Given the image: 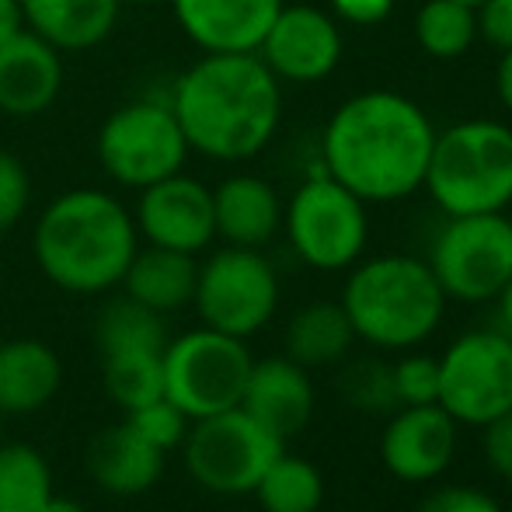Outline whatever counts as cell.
Here are the masks:
<instances>
[{"label": "cell", "mask_w": 512, "mask_h": 512, "mask_svg": "<svg viewBox=\"0 0 512 512\" xmlns=\"http://www.w3.org/2000/svg\"><path fill=\"white\" fill-rule=\"evenodd\" d=\"M32 206V175L11 150H0V234L14 230Z\"/></svg>", "instance_id": "cell-33"}, {"label": "cell", "mask_w": 512, "mask_h": 512, "mask_svg": "<svg viewBox=\"0 0 512 512\" xmlns=\"http://www.w3.org/2000/svg\"><path fill=\"white\" fill-rule=\"evenodd\" d=\"M422 189L446 216L506 213L512 206V126L464 119L436 133Z\"/></svg>", "instance_id": "cell-5"}, {"label": "cell", "mask_w": 512, "mask_h": 512, "mask_svg": "<svg viewBox=\"0 0 512 512\" xmlns=\"http://www.w3.org/2000/svg\"><path fill=\"white\" fill-rule=\"evenodd\" d=\"M63 359L49 342H0V415H35L60 394Z\"/></svg>", "instance_id": "cell-21"}, {"label": "cell", "mask_w": 512, "mask_h": 512, "mask_svg": "<svg viewBox=\"0 0 512 512\" xmlns=\"http://www.w3.org/2000/svg\"><path fill=\"white\" fill-rule=\"evenodd\" d=\"M251 495L265 512H317L324 502V478L307 457L283 450Z\"/></svg>", "instance_id": "cell-26"}, {"label": "cell", "mask_w": 512, "mask_h": 512, "mask_svg": "<svg viewBox=\"0 0 512 512\" xmlns=\"http://www.w3.org/2000/svg\"><path fill=\"white\" fill-rule=\"evenodd\" d=\"M495 300H499V324H502L499 331L512 338V276H509V283L502 286V293Z\"/></svg>", "instance_id": "cell-40"}, {"label": "cell", "mask_w": 512, "mask_h": 512, "mask_svg": "<svg viewBox=\"0 0 512 512\" xmlns=\"http://www.w3.org/2000/svg\"><path fill=\"white\" fill-rule=\"evenodd\" d=\"M415 42L432 60H460L478 42L474 7L460 0H425L415 14Z\"/></svg>", "instance_id": "cell-27"}, {"label": "cell", "mask_w": 512, "mask_h": 512, "mask_svg": "<svg viewBox=\"0 0 512 512\" xmlns=\"http://www.w3.org/2000/svg\"><path fill=\"white\" fill-rule=\"evenodd\" d=\"M168 102L192 154L216 164L251 161L283 126V84L258 53H203L175 77Z\"/></svg>", "instance_id": "cell-2"}, {"label": "cell", "mask_w": 512, "mask_h": 512, "mask_svg": "<svg viewBox=\"0 0 512 512\" xmlns=\"http://www.w3.org/2000/svg\"><path fill=\"white\" fill-rule=\"evenodd\" d=\"M140 248L133 209L108 189H70L49 199L32 230L42 276L63 293L98 297L122 283Z\"/></svg>", "instance_id": "cell-3"}, {"label": "cell", "mask_w": 512, "mask_h": 512, "mask_svg": "<svg viewBox=\"0 0 512 512\" xmlns=\"http://www.w3.org/2000/svg\"><path fill=\"white\" fill-rule=\"evenodd\" d=\"M199 321L223 335L248 342L279 310V272L262 248L223 244L199 262L196 297Z\"/></svg>", "instance_id": "cell-10"}, {"label": "cell", "mask_w": 512, "mask_h": 512, "mask_svg": "<svg viewBox=\"0 0 512 512\" xmlns=\"http://www.w3.org/2000/svg\"><path fill=\"white\" fill-rule=\"evenodd\" d=\"M216 237L234 248H265L283 230V196L262 175L237 171L213 189Z\"/></svg>", "instance_id": "cell-19"}, {"label": "cell", "mask_w": 512, "mask_h": 512, "mask_svg": "<svg viewBox=\"0 0 512 512\" xmlns=\"http://www.w3.org/2000/svg\"><path fill=\"white\" fill-rule=\"evenodd\" d=\"M21 11L28 32L67 56L88 53L112 39L122 0H21Z\"/></svg>", "instance_id": "cell-22"}, {"label": "cell", "mask_w": 512, "mask_h": 512, "mask_svg": "<svg viewBox=\"0 0 512 512\" xmlns=\"http://www.w3.org/2000/svg\"><path fill=\"white\" fill-rule=\"evenodd\" d=\"M415 512H506L492 492L474 485H443L418 502Z\"/></svg>", "instance_id": "cell-34"}, {"label": "cell", "mask_w": 512, "mask_h": 512, "mask_svg": "<svg viewBox=\"0 0 512 512\" xmlns=\"http://www.w3.org/2000/svg\"><path fill=\"white\" fill-rule=\"evenodd\" d=\"M63 53L35 32H21L0 46V112L11 119H39L63 91Z\"/></svg>", "instance_id": "cell-17"}, {"label": "cell", "mask_w": 512, "mask_h": 512, "mask_svg": "<svg viewBox=\"0 0 512 512\" xmlns=\"http://www.w3.org/2000/svg\"><path fill=\"white\" fill-rule=\"evenodd\" d=\"M495 95H499L502 108L512 115V46L502 49L499 67H495Z\"/></svg>", "instance_id": "cell-39"}, {"label": "cell", "mask_w": 512, "mask_h": 512, "mask_svg": "<svg viewBox=\"0 0 512 512\" xmlns=\"http://www.w3.org/2000/svg\"><path fill=\"white\" fill-rule=\"evenodd\" d=\"M474 18H478V39L502 49L512 46V0H481L474 7Z\"/></svg>", "instance_id": "cell-35"}, {"label": "cell", "mask_w": 512, "mask_h": 512, "mask_svg": "<svg viewBox=\"0 0 512 512\" xmlns=\"http://www.w3.org/2000/svg\"><path fill=\"white\" fill-rule=\"evenodd\" d=\"M53 495L49 460L28 443L0 446V512H39Z\"/></svg>", "instance_id": "cell-28"}, {"label": "cell", "mask_w": 512, "mask_h": 512, "mask_svg": "<svg viewBox=\"0 0 512 512\" xmlns=\"http://www.w3.org/2000/svg\"><path fill=\"white\" fill-rule=\"evenodd\" d=\"M199 53H258L286 0H168Z\"/></svg>", "instance_id": "cell-16"}, {"label": "cell", "mask_w": 512, "mask_h": 512, "mask_svg": "<svg viewBox=\"0 0 512 512\" xmlns=\"http://www.w3.org/2000/svg\"><path fill=\"white\" fill-rule=\"evenodd\" d=\"M251 363L255 356L244 338L199 324L164 345V398L182 408L192 422L220 415L241 405Z\"/></svg>", "instance_id": "cell-9"}, {"label": "cell", "mask_w": 512, "mask_h": 512, "mask_svg": "<svg viewBox=\"0 0 512 512\" xmlns=\"http://www.w3.org/2000/svg\"><path fill=\"white\" fill-rule=\"evenodd\" d=\"M39 512H88V509H84L77 499H67V495H56V492H53V495L46 499V506H42Z\"/></svg>", "instance_id": "cell-41"}, {"label": "cell", "mask_w": 512, "mask_h": 512, "mask_svg": "<svg viewBox=\"0 0 512 512\" xmlns=\"http://www.w3.org/2000/svg\"><path fill=\"white\" fill-rule=\"evenodd\" d=\"M439 408L457 425H488L512 411V338L467 331L439 356Z\"/></svg>", "instance_id": "cell-12"}, {"label": "cell", "mask_w": 512, "mask_h": 512, "mask_svg": "<svg viewBox=\"0 0 512 512\" xmlns=\"http://www.w3.org/2000/svg\"><path fill=\"white\" fill-rule=\"evenodd\" d=\"M345 53L338 18L314 4H283L258 56L279 84H317L338 70Z\"/></svg>", "instance_id": "cell-14"}, {"label": "cell", "mask_w": 512, "mask_h": 512, "mask_svg": "<svg viewBox=\"0 0 512 512\" xmlns=\"http://www.w3.org/2000/svg\"><path fill=\"white\" fill-rule=\"evenodd\" d=\"M391 387L398 408L439 405V359L425 352H408L391 366Z\"/></svg>", "instance_id": "cell-31"}, {"label": "cell", "mask_w": 512, "mask_h": 512, "mask_svg": "<svg viewBox=\"0 0 512 512\" xmlns=\"http://www.w3.org/2000/svg\"><path fill=\"white\" fill-rule=\"evenodd\" d=\"M283 230L304 265L317 272H342L363 258L370 216L356 192L317 168L283 203Z\"/></svg>", "instance_id": "cell-7"}, {"label": "cell", "mask_w": 512, "mask_h": 512, "mask_svg": "<svg viewBox=\"0 0 512 512\" xmlns=\"http://www.w3.org/2000/svg\"><path fill=\"white\" fill-rule=\"evenodd\" d=\"M241 408L279 439L304 432L314 415V384L307 377V366L293 363L290 356L255 359L248 384H244Z\"/></svg>", "instance_id": "cell-18"}, {"label": "cell", "mask_w": 512, "mask_h": 512, "mask_svg": "<svg viewBox=\"0 0 512 512\" xmlns=\"http://www.w3.org/2000/svg\"><path fill=\"white\" fill-rule=\"evenodd\" d=\"M338 304L349 314L356 338L373 349L401 352L436 335L446 293L425 258L377 255L352 265Z\"/></svg>", "instance_id": "cell-4"}, {"label": "cell", "mask_w": 512, "mask_h": 512, "mask_svg": "<svg viewBox=\"0 0 512 512\" xmlns=\"http://www.w3.org/2000/svg\"><path fill=\"white\" fill-rule=\"evenodd\" d=\"M126 422L133 425L150 446H157L161 453H171V450H182L192 418L178 405H171L168 398H157V401H147V405L126 411Z\"/></svg>", "instance_id": "cell-30"}, {"label": "cell", "mask_w": 512, "mask_h": 512, "mask_svg": "<svg viewBox=\"0 0 512 512\" xmlns=\"http://www.w3.org/2000/svg\"><path fill=\"white\" fill-rule=\"evenodd\" d=\"M122 4H133V7H154V4H164V0H122Z\"/></svg>", "instance_id": "cell-42"}, {"label": "cell", "mask_w": 512, "mask_h": 512, "mask_svg": "<svg viewBox=\"0 0 512 512\" xmlns=\"http://www.w3.org/2000/svg\"><path fill=\"white\" fill-rule=\"evenodd\" d=\"M21 32H25V11H21V0H0V46Z\"/></svg>", "instance_id": "cell-38"}, {"label": "cell", "mask_w": 512, "mask_h": 512, "mask_svg": "<svg viewBox=\"0 0 512 512\" xmlns=\"http://www.w3.org/2000/svg\"><path fill=\"white\" fill-rule=\"evenodd\" d=\"M133 223L140 244L182 251V255H203L216 241L213 189L185 171L161 178L136 192Z\"/></svg>", "instance_id": "cell-13"}, {"label": "cell", "mask_w": 512, "mask_h": 512, "mask_svg": "<svg viewBox=\"0 0 512 512\" xmlns=\"http://www.w3.org/2000/svg\"><path fill=\"white\" fill-rule=\"evenodd\" d=\"M286 450V439L265 429L241 405L220 415L196 418L185 432L182 460L199 488L223 499L251 495L269 464Z\"/></svg>", "instance_id": "cell-8"}, {"label": "cell", "mask_w": 512, "mask_h": 512, "mask_svg": "<svg viewBox=\"0 0 512 512\" xmlns=\"http://www.w3.org/2000/svg\"><path fill=\"white\" fill-rule=\"evenodd\" d=\"M436 126L429 112L391 88L345 98L321 133V168L363 203H401L425 182Z\"/></svg>", "instance_id": "cell-1"}, {"label": "cell", "mask_w": 512, "mask_h": 512, "mask_svg": "<svg viewBox=\"0 0 512 512\" xmlns=\"http://www.w3.org/2000/svg\"><path fill=\"white\" fill-rule=\"evenodd\" d=\"M352 342H356L352 321L335 300H314V304L300 307L286 324V356L307 370L342 363Z\"/></svg>", "instance_id": "cell-24"}, {"label": "cell", "mask_w": 512, "mask_h": 512, "mask_svg": "<svg viewBox=\"0 0 512 512\" xmlns=\"http://www.w3.org/2000/svg\"><path fill=\"white\" fill-rule=\"evenodd\" d=\"M95 154L108 182L140 192L185 171L192 150L164 91L112 108L98 129Z\"/></svg>", "instance_id": "cell-6"}, {"label": "cell", "mask_w": 512, "mask_h": 512, "mask_svg": "<svg viewBox=\"0 0 512 512\" xmlns=\"http://www.w3.org/2000/svg\"><path fill=\"white\" fill-rule=\"evenodd\" d=\"M342 391L359 411H391L398 408L391 387V366L377 363V359H359L345 370Z\"/></svg>", "instance_id": "cell-32"}, {"label": "cell", "mask_w": 512, "mask_h": 512, "mask_svg": "<svg viewBox=\"0 0 512 512\" xmlns=\"http://www.w3.org/2000/svg\"><path fill=\"white\" fill-rule=\"evenodd\" d=\"M164 457L168 453L150 446L129 422H115L95 432L88 453H84V464L102 492L115 495V499H136L161 481Z\"/></svg>", "instance_id": "cell-20"}, {"label": "cell", "mask_w": 512, "mask_h": 512, "mask_svg": "<svg viewBox=\"0 0 512 512\" xmlns=\"http://www.w3.org/2000/svg\"><path fill=\"white\" fill-rule=\"evenodd\" d=\"M196 279H199L196 255L140 244L119 286L136 304L157 310V314H175L182 307H192Z\"/></svg>", "instance_id": "cell-23"}, {"label": "cell", "mask_w": 512, "mask_h": 512, "mask_svg": "<svg viewBox=\"0 0 512 512\" xmlns=\"http://www.w3.org/2000/svg\"><path fill=\"white\" fill-rule=\"evenodd\" d=\"M425 262L446 300H495L512 276V220L506 213L446 216Z\"/></svg>", "instance_id": "cell-11"}, {"label": "cell", "mask_w": 512, "mask_h": 512, "mask_svg": "<svg viewBox=\"0 0 512 512\" xmlns=\"http://www.w3.org/2000/svg\"><path fill=\"white\" fill-rule=\"evenodd\" d=\"M481 450H485V460L492 464V471L499 478L512 481V411L492 418L488 425H481Z\"/></svg>", "instance_id": "cell-36"}, {"label": "cell", "mask_w": 512, "mask_h": 512, "mask_svg": "<svg viewBox=\"0 0 512 512\" xmlns=\"http://www.w3.org/2000/svg\"><path fill=\"white\" fill-rule=\"evenodd\" d=\"M460 4H467V7H478V4H481V0H460Z\"/></svg>", "instance_id": "cell-43"}, {"label": "cell", "mask_w": 512, "mask_h": 512, "mask_svg": "<svg viewBox=\"0 0 512 512\" xmlns=\"http://www.w3.org/2000/svg\"><path fill=\"white\" fill-rule=\"evenodd\" d=\"M394 11V0H331V14L345 25L370 28L387 21Z\"/></svg>", "instance_id": "cell-37"}, {"label": "cell", "mask_w": 512, "mask_h": 512, "mask_svg": "<svg viewBox=\"0 0 512 512\" xmlns=\"http://www.w3.org/2000/svg\"><path fill=\"white\" fill-rule=\"evenodd\" d=\"M98 352L102 356H122V352H164L168 345V328L164 314L136 304L126 293L108 300L95 324Z\"/></svg>", "instance_id": "cell-25"}, {"label": "cell", "mask_w": 512, "mask_h": 512, "mask_svg": "<svg viewBox=\"0 0 512 512\" xmlns=\"http://www.w3.org/2000/svg\"><path fill=\"white\" fill-rule=\"evenodd\" d=\"M457 453V422L439 405H405L380 436V464L405 485H429Z\"/></svg>", "instance_id": "cell-15"}, {"label": "cell", "mask_w": 512, "mask_h": 512, "mask_svg": "<svg viewBox=\"0 0 512 512\" xmlns=\"http://www.w3.org/2000/svg\"><path fill=\"white\" fill-rule=\"evenodd\" d=\"M164 352H122L102 356V384L105 394L122 411H133L147 401L164 398Z\"/></svg>", "instance_id": "cell-29"}]
</instances>
